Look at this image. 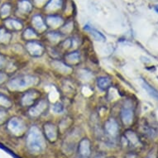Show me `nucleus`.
<instances>
[{"label":"nucleus","mask_w":158,"mask_h":158,"mask_svg":"<svg viewBox=\"0 0 158 158\" xmlns=\"http://www.w3.org/2000/svg\"><path fill=\"white\" fill-rule=\"evenodd\" d=\"M27 146L30 152L34 153L41 152L45 148V142L42 132L38 127H31L27 137Z\"/></svg>","instance_id":"nucleus-1"},{"label":"nucleus","mask_w":158,"mask_h":158,"mask_svg":"<svg viewBox=\"0 0 158 158\" xmlns=\"http://www.w3.org/2000/svg\"><path fill=\"white\" fill-rule=\"evenodd\" d=\"M37 82V79L31 75H24L13 79L9 81L8 87L13 90H21L23 89L33 85Z\"/></svg>","instance_id":"nucleus-2"},{"label":"nucleus","mask_w":158,"mask_h":158,"mask_svg":"<svg viewBox=\"0 0 158 158\" xmlns=\"http://www.w3.org/2000/svg\"><path fill=\"white\" fill-rule=\"evenodd\" d=\"M8 126L11 132L16 135L22 134L25 129L23 122L18 118H13L12 119H10Z\"/></svg>","instance_id":"nucleus-3"},{"label":"nucleus","mask_w":158,"mask_h":158,"mask_svg":"<svg viewBox=\"0 0 158 158\" xmlns=\"http://www.w3.org/2000/svg\"><path fill=\"white\" fill-rule=\"evenodd\" d=\"M79 153L81 157L88 158L90 155V144L88 139H83L81 140L79 146Z\"/></svg>","instance_id":"nucleus-4"},{"label":"nucleus","mask_w":158,"mask_h":158,"mask_svg":"<svg viewBox=\"0 0 158 158\" xmlns=\"http://www.w3.org/2000/svg\"><path fill=\"white\" fill-rule=\"evenodd\" d=\"M121 116H122L123 122L125 125L131 124L133 119V112L132 108L130 106H124L122 110Z\"/></svg>","instance_id":"nucleus-5"},{"label":"nucleus","mask_w":158,"mask_h":158,"mask_svg":"<svg viewBox=\"0 0 158 158\" xmlns=\"http://www.w3.org/2000/svg\"><path fill=\"white\" fill-rule=\"evenodd\" d=\"M27 49L29 52V53L33 56H40L43 52V48L40 44L36 42H28L27 44Z\"/></svg>","instance_id":"nucleus-6"},{"label":"nucleus","mask_w":158,"mask_h":158,"mask_svg":"<svg viewBox=\"0 0 158 158\" xmlns=\"http://www.w3.org/2000/svg\"><path fill=\"white\" fill-rule=\"evenodd\" d=\"M105 130L111 136H115L118 131V125L114 118H110L105 123Z\"/></svg>","instance_id":"nucleus-7"},{"label":"nucleus","mask_w":158,"mask_h":158,"mask_svg":"<svg viewBox=\"0 0 158 158\" xmlns=\"http://www.w3.org/2000/svg\"><path fill=\"white\" fill-rule=\"evenodd\" d=\"M45 132L47 135V138L50 141H55L56 139L57 131L54 124L52 123H47L45 125Z\"/></svg>","instance_id":"nucleus-8"},{"label":"nucleus","mask_w":158,"mask_h":158,"mask_svg":"<svg viewBox=\"0 0 158 158\" xmlns=\"http://www.w3.org/2000/svg\"><path fill=\"white\" fill-rule=\"evenodd\" d=\"M46 108H47V103L42 100V101H41L40 103H38V104H36V106H34L33 108H31V109H30L29 113H30V114H31V116H38L39 114H41L42 112L44 111Z\"/></svg>","instance_id":"nucleus-9"},{"label":"nucleus","mask_w":158,"mask_h":158,"mask_svg":"<svg viewBox=\"0 0 158 158\" xmlns=\"http://www.w3.org/2000/svg\"><path fill=\"white\" fill-rule=\"evenodd\" d=\"M85 30L88 31L89 32H90V34L93 36V37L95 39L96 41L98 42H104L105 40V37L101 32H99L98 30H96L95 28H94L93 27L89 26V25H85Z\"/></svg>","instance_id":"nucleus-10"},{"label":"nucleus","mask_w":158,"mask_h":158,"mask_svg":"<svg viewBox=\"0 0 158 158\" xmlns=\"http://www.w3.org/2000/svg\"><path fill=\"white\" fill-rule=\"evenodd\" d=\"M142 86L143 88L145 89L147 92L148 93L149 95H151L152 98H154L155 99L158 100V90L156 89L154 87H152V85H150L149 84L145 81H142Z\"/></svg>","instance_id":"nucleus-11"},{"label":"nucleus","mask_w":158,"mask_h":158,"mask_svg":"<svg viewBox=\"0 0 158 158\" xmlns=\"http://www.w3.org/2000/svg\"><path fill=\"white\" fill-rule=\"evenodd\" d=\"M32 24L35 27V28L37 29L38 31H44L45 29L47 28V27L45 25L44 22L42 20V17L40 15H36L34 16L32 18Z\"/></svg>","instance_id":"nucleus-12"},{"label":"nucleus","mask_w":158,"mask_h":158,"mask_svg":"<svg viewBox=\"0 0 158 158\" xmlns=\"http://www.w3.org/2000/svg\"><path fill=\"white\" fill-rule=\"evenodd\" d=\"M47 23L49 26L52 27H57L60 26L63 23L62 18L57 16H50L47 19Z\"/></svg>","instance_id":"nucleus-13"},{"label":"nucleus","mask_w":158,"mask_h":158,"mask_svg":"<svg viewBox=\"0 0 158 158\" xmlns=\"http://www.w3.org/2000/svg\"><path fill=\"white\" fill-rule=\"evenodd\" d=\"M36 97H37V94L36 92H34V91L28 92L24 95V97L23 98V100H22V103H23V105H30V104L33 103Z\"/></svg>","instance_id":"nucleus-14"},{"label":"nucleus","mask_w":158,"mask_h":158,"mask_svg":"<svg viewBox=\"0 0 158 158\" xmlns=\"http://www.w3.org/2000/svg\"><path fill=\"white\" fill-rule=\"evenodd\" d=\"M31 8L32 7H31V3L27 0H22L18 3V8H19V11H21L22 13H29L31 10Z\"/></svg>","instance_id":"nucleus-15"},{"label":"nucleus","mask_w":158,"mask_h":158,"mask_svg":"<svg viewBox=\"0 0 158 158\" xmlns=\"http://www.w3.org/2000/svg\"><path fill=\"white\" fill-rule=\"evenodd\" d=\"M61 5H62V0H51L47 5V10H56L60 8Z\"/></svg>","instance_id":"nucleus-16"},{"label":"nucleus","mask_w":158,"mask_h":158,"mask_svg":"<svg viewBox=\"0 0 158 158\" xmlns=\"http://www.w3.org/2000/svg\"><path fill=\"white\" fill-rule=\"evenodd\" d=\"M6 26L11 29H14V30H20L23 27V25L20 22L17 21L15 19H9L5 23Z\"/></svg>","instance_id":"nucleus-17"},{"label":"nucleus","mask_w":158,"mask_h":158,"mask_svg":"<svg viewBox=\"0 0 158 158\" xmlns=\"http://www.w3.org/2000/svg\"><path fill=\"white\" fill-rule=\"evenodd\" d=\"M52 65H54V67L56 68L57 70H60V71H61L63 73H69L71 71V69L70 67H68L65 64L59 62V61H53Z\"/></svg>","instance_id":"nucleus-18"},{"label":"nucleus","mask_w":158,"mask_h":158,"mask_svg":"<svg viewBox=\"0 0 158 158\" xmlns=\"http://www.w3.org/2000/svg\"><path fill=\"white\" fill-rule=\"evenodd\" d=\"M110 80L106 77H101L98 80V85L101 89H106L110 85Z\"/></svg>","instance_id":"nucleus-19"},{"label":"nucleus","mask_w":158,"mask_h":158,"mask_svg":"<svg viewBox=\"0 0 158 158\" xmlns=\"http://www.w3.org/2000/svg\"><path fill=\"white\" fill-rule=\"evenodd\" d=\"M11 38V35L3 29H0V42H8Z\"/></svg>","instance_id":"nucleus-20"},{"label":"nucleus","mask_w":158,"mask_h":158,"mask_svg":"<svg viewBox=\"0 0 158 158\" xmlns=\"http://www.w3.org/2000/svg\"><path fill=\"white\" fill-rule=\"evenodd\" d=\"M126 137H127V139H128L132 144H134V145L137 144L138 142H139V141H138V138H137V135L135 134L133 132H127V134H126Z\"/></svg>","instance_id":"nucleus-21"},{"label":"nucleus","mask_w":158,"mask_h":158,"mask_svg":"<svg viewBox=\"0 0 158 158\" xmlns=\"http://www.w3.org/2000/svg\"><path fill=\"white\" fill-rule=\"evenodd\" d=\"M10 5L9 4H4L3 5V7L1 8V10H0V13H1V16L3 17V18H5L10 13Z\"/></svg>","instance_id":"nucleus-22"},{"label":"nucleus","mask_w":158,"mask_h":158,"mask_svg":"<svg viewBox=\"0 0 158 158\" xmlns=\"http://www.w3.org/2000/svg\"><path fill=\"white\" fill-rule=\"evenodd\" d=\"M0 105L3 107H10L11 102L7 97L0 94Z\"/></svg>","instance_id":"nucleus-23"},{"label":"nucleus","mask_w":158,"mask_h":158,"mask_svg":"<svg viewBox=\"0 0 158 158\" xmlns=\"http://www.w3.org/2000/svg\"><path fill=\"white\" fill-rule=\"evenodd\" d=\"M79 54L77 52H74V53H70L66 56V59L68 60V61L70 62H76L79 60Z\"/></svg>","instance_id":"nucleus-24"},{"label":"nucleus","mask_w":158,"mask_h":158,"mask_svg":"<svg viewBox=\"0 0 158 158\" xmlns=\"http://www.w3.org/2000/svg\"><path fill=\"white\" fill-rule=\"evenodd\" d=\"M52 110L56 114H61L64 111V108L60 104H56L52 106Z\"/></svg>","instance_id":"nucleus-25"},{"label":"nucleus","mask_w":158,"mask_h":158,"mask_svg":"<svg viewBox=\"0 0 158 158\" xmlns=\"http://www.w3.org/2000/svg\"><path fill=\"white\" fill-rule=\"evenodd\" d=\"M36 35L31 29H27L26 31H24V37L26 39H30L36 37Z\"/></svg>","instance_id":"nucleus-26"},{"label":"nucleus","mask_w":158,"mask_h":158,"mask_svg":"<svg viewBox=\"0 0 158 158\" xmlns=\"http://www.w3.org/2000/svg\"><path fill=\"white\" fill-rule=\"evenodd\" d=\"M6 116H7V114H6L5 111H3L2 109H0V123H3L5 119Z\"/></svg>","instance_id":"nucleus-27"},{"label":"nucleus","mask_w":158,"mask_h":158,"mask_svg":"<svg viewBox=\"0 0 158 158\" xmlns=\"http://www.w3.org/2000/svg\"><path fill=\"white\" fill-rule=\"evenodd\" d=\"M6 78H7V75L3 73H0V84L3 83V81H5Z\"/></svg>","instance_id":"nucleus-28"},{"label":"nucleus","mask_w":158,"mask_h":158,"mask_svg":"<svg viewBox=\"0 0 158 158\" xmlns=\"http://www.w3.org/2000/svg\"><path fill=\"white\" fill-rule=\"evenodd\" d=\"M3 62H4V60H3V56H0V67L3 65Z\"/></svg>","instance_id":"nucleus-29"},{"label":"nucleus","mask_w":158,"mask_h":158,"mask_svg":"<svg viewBox=\"0 0 158 158\" xmlns=\"http://www.w3.org/2000/svg\"><path fill=\"white\" fill-rule=\"evenodd\" d=\"M147 158H156V156L154 155V154H151V155L148 156Z\"/></svg>","instance_id":"nucleus-30"},{"label":"nucleus","mask_w":158,"mask_h":158,"mask_svg":"<svg viewBox=\"0 0 158 158\" xmlns=\"http://www.w3.org/2000/svg\"><path fill=\"white\" fill-rule=\"evenodd\" d=\"M43 1H45V0H36V3H42Z\"/></svg>","instance_id":"nucleus-31"},{"label":"nucleus","mask_w":158,"mask_h":158,"mask_svg":"<svg viewBox=\"0 0 158 158\" xmlns=\"http://www.w3.org/2000/svg\"><path fill=\"white\" fill-rule=\"evenodd\" d=\"M157 10H158V6H157Z\"/></svg>","instance_id":"nucleus-32"}]
</instances>
